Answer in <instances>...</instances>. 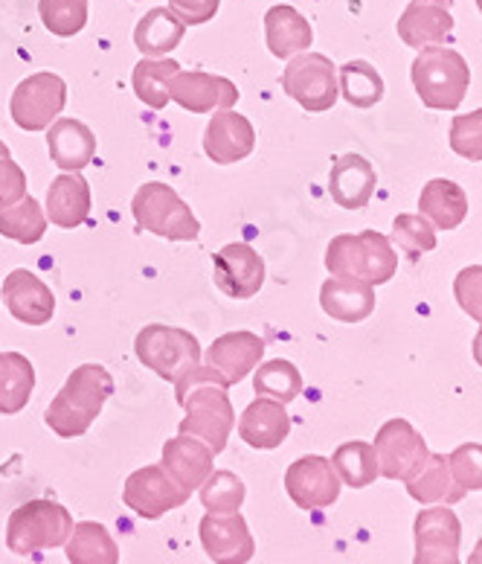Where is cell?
<instances>
[{
	"label": "cell",
	"mask_w": 482,
	"mask_h": 564,
	"mask_svg": "<svg viewBox=\"0 0 482 564\" xmlns=\"http://www.w3.org/2000/svg\"><path fill=\"white\" fill-rule=\"evenodd\" d=\"M227 381L209 364H198L175 381V399L184 408L180 434H189L221 454L235 427V411Z\"/></svg>",
	"instance_id": "6da1fadb"
},
{
	"label": "cell",
	"mask_w": 482,
	"mask_h": 564,
	"mask_svg": "<svg viewBox=\"0 0 482 564\" xmlns=\"http://www.w3.org/2000/svg\"><path fill=\"white\" fill-rule=\"evenodd\" d=\"M113 393L111 372L102 364H81L67 376L65 388L50 402L44 422L62 440H76L90 431Z\"/></svg>",
	"instance_id": "7a4b0ae2"
},
{
	"label": "cell",
	"mask_w": 482,
	"mask_h": 564,
	"mask_svg": "<svg viewBox=\"0 0 482 564\" xmlns=\"http://www.w3.org/2000/svg\"><path fill=\"white\" fill-rule=\"evenodd\" d=\"M326 268L331 276H349L370 285H384L398 271V253L390 239L375 230L335 236L326 248Z\"/></svg>",
	"instance_id": "3957f363"
},
{
	"label": "cell",
	"mask_w": 482,
	"mask_h": 564,
	"mask_svg": "<svg viewBox=\"0 0 482 564\" xmlns=\"http://www.w3.org/2000/svg\"><path fill=\"white\" fill-rule=\"evenodd\" d=\"M413 85L418 99L436 111H457L471 85V70L457 50L430 44L418 50L413 62Z\"/></svg>",
	"instance_id": "277c9868"
},
{
	"label": "cell",
	"mask_w": 482,
	"mask_h": 564,
	"mask_svg": "<svg viewBox=\"0 0 482 564\" xmlns=\"http://www.w3.org/2000/svg\"><path fill=\"white\" fill-rule=\"evenodd\" d=\"M131 213L140 230L161 236L166 242H195L201 236V221L193 207L169 184L149 181L134 193Z\"/></svg>",
	"instance_id": "5b68a950"
},
{
	"label": "cell",
	"mask_w": 482,
	"mask_h": 564,
	"mask_svg": "<svg viewBox=\"0 0 482 564\" xmlns=\"http://www.w3.org/2000/svg\"><path fill=\"white\" fill-rule=\"evenodd\" d=\"M134 352L143 367L172 384L204 361L201 344L193 332L180 329V326H166V323L143 326L134 338Z\"/></svg>",
	"instance_id": "8992f818"
},
{
	"label": "cell",
	"mask_w": 482,
	"mask_h": 564,
	"mask_svg": "<svg viewBox=\"0 0 482 564\" xmlns=\"http://www.w3.org/2000/svg\"><path fill=\"white\" fill-rule=\"evenodd\" d=\"M73 532V518L56 500H30L9 516L7 547L15 556H35L62 547Z\"/></svg>",
	"instance_id": "52a82bcc"
},
{
	"label": "cell",
	"mask_w": 482,
	"mask_h": 564,
	"mask_svg": "<svg viewBox=\"0 0 482 564\" xmlns=\"http://www.w3.org/2000/svg\"><path fill=\"white\" fill-rule=\"evenodd\" d=\"M282 90L308 113L329 111L340 97L338 67L322 53H299L282 70Z\"/></svg>",
	"instance_id": "ba28073f"
},
{
	"label": "cell",
	"mask_w": 482,
	"mask_h": 564,
	"mask_svg": "<svg viewBox=\"0 0 482 564\" xmlns=\"http://www.w3.org/2000/svg\"><path fill=\"white\" fill-rule=\"evenodd\" d=\"M67 106V82L58 73H33L18 82L9 99V113L18 129L47 131Z\"/></svg>",
	"instance_id": "9c48e42d"
},
{
	"label": "cell",
	"mask_w": 482,
	"mask_h": 564,
	"mask_svg": "<svg viewBox=\"0 0 482 564\" xmlns=\"http://www.w3.org/2000/svg\"><path fill=\"white\" fill-rule=\"evenodd\" d=\"M122 500L134 516L145 521H157L172 509H180L189 500V492L175 484V477L163 466H143L125 480Z\"/></svg>",
	"instance_id": "30bf717a"
},
{
	"label": "cell",
	"mask_w": 482,
	"mask_h": 564,
	"mask_svg": "<svg viewBox=\"0 0 482 564\" xmlns=\"http://www.w3.org/2000/svg\"><path fill=\"white\" fill-rule=\"evenodd\" d=\"M372 448L379 454V471L390 480H410L430 454L425 436L418 434L407 420L384 422L375 434Z\"/></svg>",
	"instance_id": "8fae6325"
},
{
	"label": "cell",
	"mask_w": 482,
	"mask_h": 564,
	"mask_svg": "<svg viewBox=\"0 0 482 564\" xmlns=\"http://www.w3.org/2000/svg\"><path fill=\"white\" fill-rule=\"evenodd\" d=\"M212 280L233 300L256 297L265 285V259L244 242H230L212 257Z\"/></svg>",
	"instance_id": "7c38bea8"
},
{
	"label": "cell",
	"mask_w": 482,
	"mask_h": 564,
	"mask_svg": "<svg viewBox=\"0 0 482 564\" xmlns=\"http://www.w3.org/2000/svg\"><path fill=\"white\" fill-rule=\"evenodd\" d=\"M285 492L299 509H326L340 495V477L329 459L306 454L294 459L285 471Z\"/></svg>",
	"instance_id": "4fadbf2b"
},
{
	"label": "cell",
	"mask_w": 482,
	"mask_h": 564,
	"mask_svg": "<svg viewBox=\"0 0 482 564\" xmlns=\"http://www.w3.org/2000/svg\"><path fill=\"white\" fill-rule=\"evenodd\" d=\"M235 82L204 70H177L169 82V102L189 113H216L239 102Z\"/></svg>",
	"instance_id": "5bb4252c"
},
{
	"label": "cell",
	"mask_w": 482,
	"mask_h": 564,
	"mask_svg": "<svg viewBox=\"0 0 482 564\" xmlns=\"http://www.w3.org/2000/svg\"><path fill=\"white\" fill-rule=\"evenodd\" d=\"M256 149V129L253 122L239 113L235 108L212 113V120L204 129V152L218 166H230V163L248 161Z\"/></svg>",
	"instance_id": "9a60e30c"
},
{
	"label": "cell",
	"mask_w": 482,
	"mask_h": 564,
	"mask_svg": "<svg viewBox=\"0 0 482 564\" xmlns=\"http://www.w3.org/2000/svg\"><path fill=\"white\" fill-rule=\"evenodd\" d=\"M0 297H3V306L9 308V315L15 317L18 323H24V326H44L56 315L53 289L26 268L9 271Z\"/></svg>",
	"instance_id": "2e32d148"
},
{
	"label": "cell",
	"mask_w": 482,
	"mask_h": 564,
	"mask_svg": "<svg viewBox=\"0 0 482 564\" xmlns=\"http://www.w3.org/2000/svg\"><path fill=\"white\" fill-rule=\"evenodd\" d=\"M462 527L453 509L434 507L416 518V564H462L459 562Z\"/></svg>",
	"instance_id": "e0dca14e"
},
{
	"label": "cell",
	"mask_w": 482,
	"mask_h": 564,
	"mask_svg": "<svg viewBox=\"0 0 482 564\" xmlns=\"http://www.w3.org/2000/svg\"><path fill=\"white\" fill-rule=\"evenodd\" d=\"M262 355H265V340L259 338L256 332L241 329L227 332L212 340V347H207L204 352V364H209L227 381V388H233L256 370L262 364Z\"/></svg>",
	"instance_id": "ac0fdd59"
},
{
	"label": "cell",
	"mask_w": 482,
	"mask_h": 564,
	"mask_svg": "<svg viewBox=\"0 0 482 564\" xmlns=\"http://www.w3.org/2000/svg\"><path fill=\"white\" fill-rule=\"evenodd\" d=\"M198 530H201V544L207 556L216 564H248L256 553L253 535H250L248 521L241 512H227V516L207 512Z\"/></svg>",
	"instance_id": "d6986e66"
},
{
	"label": "cell",
	"mask_w": 482,
	"mask_h": 564,
	"mask_svg": "<svg viewBox=\"0 0 482 564\" xmlns=\"http://www.w3.org/2000/svg\"><path fill=\"white\" fill-rule=\"evenodd\" d=\"M212 463H216V454L209 445H204L201 440H195L189 434H177L172 440H166L163 445V463L161 466L175 477V484L180 489L193 495L195 489H201V484L212 475Z\"/></svg>",
	"instance_id": "ffe728a7"
},
{
	"label": "cell",
	"mask_w": 482,
	"mask_h": 564,
	"mask_svg": "<svg viewBox=\"0 0 482 564\" xmlns=\"http://www.w3.org/2000/svg\"><path fill=\"white\" fill-rule=\"evenodd\" d=\"M288 434L291 416L285 411V404L274 402V399H265V395L253 399L239 416V436L250 448H259V452L280 448L288 440Z\"/></svg>",
	"instance_id": "44dd1931"
},
{
	"label": "cell",
	"mask_w": 482,
	"mask_h": 564,
	"mask_svg": "<svg viewBox=\"0 0 482 564\" xmlns=\"http://www.w3.org/2000/svg\"><path fill=\"white\" fill-rule=\"evenodd\" d=\"M375 184H379L375 166L361 154H340L331 163L329 193L343 210H363L375 195Z\"/></svg>",
	"instance_id": "7402d4cb"
},
{
	"label": "cell",
	"mask_w": 482,
	"mask_h": 564,
	"mask_svg": "<svg viewBox=\"0 0 482 564\" xmlns=\"http://www.w3.org/2000/svg\"><path fill=\"white\" fill-rule=\"evenodd\" d=\"M44 213H47L50 225L62 227V230H76L88 221L90 184L81 177V172H62L50 181Z\"/></svg>",
	"instance_id": "603a6c76"
},
{
	"label": "cell",
	"mask_w": 482,
	"mask_h": 564,
	"mask_svg": "<svg viewBox=\"0 0 482 564\" xmlns=\"http://www.w3.org/2000/svg\"><path fill=\"white\" fill-rule=\"evenodd\" d=\"M47 152L62 172H81L97 158V138L81 120L58 117L47 129Z\"/></svg>",
	"instance_id": "cb8c5ba5"
},
{
	"label": "cell",
	"mask_w": 482,
	"mask_h": 564,
	"mask_svg": "<svg viewBox=\"0 0 482 564\" xmlns=\"http://www.w3.org/2000/svg\"><path fill=\"white\" fill-rule=\"evenodd\" d=\"M453 30L448 0H413L398 18V35L407 47H430L442 44Z\"/></svg>",
	"instance_id": "d4e9b609"
},
{
	"label": "cell",
	"mask_w": 482,
	"mask_h": 564,
	"mask_svg": "<svg viewBox=\"0 0 482 564\" xmlns=\"http://www.w3.org/2000/svg\"><path fill=\"white\" fill-rule=\"evenodd\" d=\"M320 308L338 323H363L375 312V291L370 282L329 276L320 289Z\"/></svg>",
	"instance_id": "484cf974"
},
{
	"label": "cell",
	"mask_w": 482,
	"mask_h": 564,
	"mask_svg": "<svg viewBox=\"0 0 482 564\" xmlns=\"http://www.w3.org/2000/svg\"><path fill=\"white\" fill-rule=\"evenodd\" d=\"M265 39L267 50L276 58H294L311 47L314 30L303 12H297L288 3H276L265 12Z\"/></svg>",
	"instance_id": "4316f807"
},
{
	"label": "cell",
	"mask_w": 482,
	"mask_h": 564,
	"mask_svg": "<svg viewBox=\"0 0 482 564\" xmlns=\"http://www.w3.org/2000/svg\"><path fill=\"white\" fill-rule=\"evenodd\" d=\"M418 207L436 230H453L465 221L468 195L462 193V186L448 181V177H436L418 195Z\"/></svg>",
	"instance_id": "83f0119b"
},
{
	"label": "cell",
	"mask_w": 482,
	"mask_h": 564,
	"mask_svg": "<svg viewBox=\"0 0 482 564\" xmlns=\"http://www.w3.org/2000/svg\"><path fill=\"white\" fill-rule=\"evenodd\" d=\"M186 24L172 12L169 7H154L143 15L134 30V47L149 58L169 56L172 50L180 47Z\"/></svg>",
	"instance_id": "f1b7e54d"
},
{
	"label": "cell",
	"mask_w": 482,
	"mask_h": 564,
	"mask_svg": "<svg viewBox=\"0 0 482 564\" xmlns=\"http://www.w3.org/2000/svg\"><path fill=\"white\" fill-rule=\"evenodd\" d=\"M407 484V492L418 503H457L462 500V489L457 486L453 475H450L448 457L445 454H427V459L418 466L416 475Z\"/></svg>",
	"instance_id": "f546056e"
},
{
	"label": "cell",
	"mask_w": 482,
	"mask_h": 564,
	"mask_svg": "<svg viewBox=\"0 0 482 564\" xmlns=\"http://www.w3.org/2000/svg\"><path fill=\"white\" fill-rule=\"evenodd\" d=\"M35 390V367L21 352H0V413L15 416L30 404Z\"/></svg>",
	"instance_id": "4dcf8cb0"
},
{
	"label": "cell",
	"mask_w": 482,
	"mask_h": 564,
	"mask_svg": "<svg viewBox=\"0 0 482 564\" xmlns=\"http://www.w3.org/2000/svg\"><path fill=\"white\" fill-rule=\"evenodd\" d=\"M65 556L70 564H120V547L102 524L81 521L73 524L70 539L65 541Z\"/></svg>",
	"instance_id": "1f68e13d"
},
{
	"label": "cell",
	"mask_w": 482,
	"mask_h": 564,
	"mask_svg": "<svg viewBox=\"0 0 482 564\" xmlns=\"http://www.w3.org/2000/svg\"><path fill=\"white\" fill-rule=\"evenodd\" d=\"M177 70H180V65H177L175 58L143 56L138 65H134V73H131L134 97H138L143 106L152 108V111H163V108L169 106V82Z\"/></svg>",
	"instance_id": "d6a6232c"
},
{
	"label": "cell",
	"mask_w": 482,
	"mask_h": 564,
	"mask_svg": "<svg viewBox=\"0 0 482 564\" xmlns=\"http://www.w3.org/2000/svg\"><path fill=\"white\" fill-rule=\"evenodd\" d=\"M47 234V213L26 193L18 204L0 207V236L18 245H35Z\"/></svg>",
	"instance_id": "836d02e7"
},
{
	"label": "cell",
	"mask_w": 482,
	"mask_h": 564,
	"mask_svg": "<svg viewBox=\"0 0 482 564\" xmlns=\"http://www.w3.org/2000/svg\"><path fill=\"white\" fill-rule=\"evenodd\" d=\"M338 82L343 99L354 108H372L384 99V79L370 62H361V58L346 62L338 70Z\"/></svg>",
	"instance_id": "e575fe53"
},
{
	"label": "cell",
	"mask_w": 482,
	"mask_h": 564,
	"mask_svg": "<svg viewBox=\"0 0 482 564\" xmlns=\"http://www.w3.org/2000/svg\"><path fill=\"white\" fill-rule=\"evenodd\" d=\"M331 466L338 471L340 484L352 486V489H363V486L375 484V477H381L379 454L370 443L340 445L331 457Z\"/></svg>",
	"instance_id": "d590c367"
},
{
	"label": "cell",
	"mask_w": 482,
	"mask_h": 564,
	"mask_svg": "<svg viewBox=\"0 0 482 564\" xmlns=\"http://www.w3.org/2000/svg\"><path fill=\"white\" fill-rule=\"evenodd\" d=\"M253 388L265 399L291 404L303 393V376H299V370L291 361L274 358V361L259 364L256 370H253Z\"/></svg>",
	"instance_id": "8d00e7d4"
},
{
	"label": "cell",
	"mask_w": 482,
	"mask_h": 564,
	"mask_svg": "<svg viewBox=\"0 0 482 564\" xmlns=\"http://www.w3.org/2000/svg\"><path fill=\"white\" fill-rule=\"evenodd\" d=\"M248 498V489H244V480L227 468H212V475L201 484V503L207 512H216V516H227V512H239L241 503Z\"/></svg>",
	"instance_id": "74e56055"
},
{
	"label": "cell",
	"mask_w": 482,
	"mask_h": 564,
	"mask_svg": "<svg viewBox=\"0 0 482 564\" xmlns=\"http://www.w3.org/2000/svg\"><path fill=\"white\" fill-rule=\"evenodd\" d=\"M41 24L58 39H73L88 26V0H39Z\"/></svg>",
	"instance_id": "f35d334b"
},
{
	"label": "cell",
	"mask_w": 482,
	"mask_h": 564,
	"mask_svg": "<svg viewBox=\"0 0 482 564\" xmlns=\"http://www.w3.org/2000/svg\"><path fill=\"white\" fill-rule=\"evenodd\" d=\"M393 242L416 259L418 253H430L436 248V227L425 216L404 213L393 221Z\"/></svg>",
	"instance_id": "ab89813d"
},
{
	"label": "cell",
	"mask_w": 482,
	"mask_h": 564,
	"mask_svg": "<svg viewBox=\"0 0 482 564\" xmlns=\"http://www.w3.org/2000/svg\"><path fill=\"white\" fill-rule=\"evenodd\" d=\"M450 475L462 492H480L482 489V445L465 443L448 457Z\"/></svg>",
	"instance_id": "60d3db41"
},
{
	"label": "cell",
	"mask_w": 482,
	"mask_h": 564,
	"mask_svg": "<svg viewBox=\"0 0 482 564\" xmlns=\"http://www.w3.org/2000/svg\"><path fill=\"white\" fill-rule=\"evenodd\" d=\"M450 149L465 161H482V108L462 113L450 126Z\"/></svg>",
	"instance_id": "b9f144b4"
},
{
	"label": "cell",
	"mask_w": 482,
	"mask_h": 564,
	"mask_svg": "<svg viewBox=\"0 0 482 564\" xmlns=\"http://www.w3.org/2000/svg\"><path fill=\"white\" fill-rule=\"evenodd\" d=\"M453 291H457L462 312H468L476 323H482V265H471L465 271H459Z\"/></svg>",
	"instance_id": "7bdbcfd3"
},
{
	"label": "cell",
	"mask_w": 482,
	"mask_h": 564,
	"mask_svg": "<svg viewBox=\"0 0 482 564\" xmlns=\"http://www.w3.org/2000/svg\"><path fill=\"white\" fill-rule=\"evenodd\" d=\"M26 195V172L12 158H0V207L18 204Z\"/></svg>",
	"instance_id": "ee69618b"
},
{
	"label": "cell",
	"mask_w": 482,
	"mask_h": 564,
	"mask_svg": "<svg viewBox=\"0 0 482 564\" xmlns=\"http://www.w3.org/2000/svg\"><path fill=\"white\" fill-rule=\"evenodd\" d=\"M166 7H169L186 26H201L218 15L221 0H169Z\"/></svg>",
	"instance_id": "f6af8a7d"
},
{
	"label": "cell",
	"mask_w": 482,
	"mask_h": 564,
	"mask_svg": "<svg viewBox=\"0 0 482 564\" xmlns=\"http://www.w3.org/2000/svg\"><path fill=\"white\" fill-rule=\"evenodd\" d=\"M474 358H476V364L482 367V329H480V335L474 338Z\"/></svg>",
	"instance_id": "bcb514c9"
},
{
	"label": "cell",
	"mask_w": 482,
	"mask_h": 564,
	"mask_svg": "<svg viewBox=\"0 0 482 564\" xmlns=\"http://www.w3.org/2000/svg\"><path fill=\"white\" fill-rule=\"evenodd\" d=\"M468 564H482V539L474 547V553H471V558H468Z\"/></svg>",
	"instance_id": "7dc6e473"
},
{
	"label": "cell",
	"mask_w": 482,
	"mask_h": 564,
	"mask_svg": "<svg viewBox=\"0 0 482 564\" xmlns=\"http://www.w3.org/2000/svg\"><path fill=\"white\" fill-rule=\"evenodd\" d=\"M0 158H12V154H9V145L3 143V140H0Z\"/></svg>",
	"instance_id": "c3c4849f"
},
{
	"label": "cell",
	"mask_w": 482,
	"mask_h": 564,
	"mask_svg": "<svg viewBox=\"0 0 482 564\" xmlns=\"http://www.w3.org/2000/svg\"><path fill=\"white\" fill-rule=\"evenodd\" d=\"M476 7H480V12H482V0H476Z\"/></svg>",
	"instance_id": "681fc988"
}]
</instances>
